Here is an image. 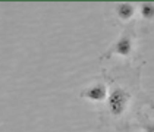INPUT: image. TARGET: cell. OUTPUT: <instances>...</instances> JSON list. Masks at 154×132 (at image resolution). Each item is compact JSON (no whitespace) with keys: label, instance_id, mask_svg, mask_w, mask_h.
Wrapping results in <instances>:
<instances>
[{"label":"cell","instance_id":"obj_1","mask_svg":"<svg viewBox=\"0 0 154 132\" xmlns=\"http://www.w3.org/2000/svg\"><path fill=\"white\" fill-rule=\"evenodd\" d=\"M132 50H134V40H132V34H129L128 31L123 32L122 37L119 38V41L107 51V54H104L103 57H109L110 54L116 53V54H122V56H126L129 57L132 54Z\"/></svg>","mask_w":154,"mask_h":132},{"label":"cell","instance_id":"obj_2","mask_svg":"<svg viewBox=\"0 0 154 132\" xmlns=\"http://www.w3.org/2000/svg\"><path fill=\"white\" fill-rule=\"evenodd\" d=\"M126 103H128V94L123 90L116 88V90H113V93L110 94V98H109V110L115 116H119L125 110Z\"/></svg>","mask_w":154,"mask_h":132},{"label":"cell","instance_id":"obj_3","mask_svg":"<svg viewBox=\"0 0 154 132\" xmlns=\"http://www.w3.org/2000/svg\"><path fill=\"white\" fill-rule=\"evenodd\" d=\"M107 96V87L104 82H95L94 85L85 88L79 97L82 98H88L91 101H103Z\"/></svg>","mask_w":154,"mask_h":132},{"label":"cell","instance_id":"obj_4","mask_svg":"<svg viewBox=\"0 0 154 132\" xmlns=\"http://www.w3.org/2000/svg\"><path fill=\"white\" fill-rule=\"evenodd\" d=\"M115 12L120 21H129L135 15V6L132 3H119L116 5Z\"/></svg>","mask_w":154,"mask_h":132},{"label":"cell","instance_id":"obj_5","mask_svg":"<svg viewBox=\"0 0 154 132\" xmlns=\"http://www.w3.org/2000/svg\"><path fill=\"white\" fill-rule=\"evenodd\" d=\"M141 16L145 21H154V3H142Z\"/></svg>","mask_w":154,"mask_h":132},{"label":"cell","instance_id":"obj_6","mask_svg":"<svg viewBox=\"0 0 154 132\" xmlns=\"http://www.w3.org/2000/svg\"><path fill=\"white\" fill-rule=\"evenodd\" d=\"M147 132H154V125L151 126V125H148L147 126Z\"/></svg>","mask_w":154,"mask_h":132}]
</instances>
